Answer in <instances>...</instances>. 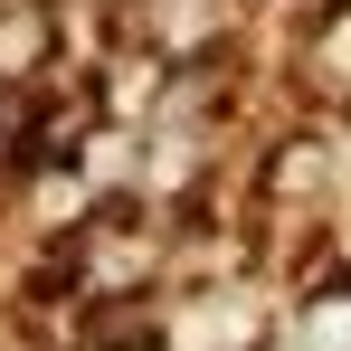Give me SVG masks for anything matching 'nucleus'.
<instances>
[{
  "instance_id": "nucleus-1",
  "label": "nucleus",
  "mask_w": 351,
  "mask_h": 351,
  "mask_svg": "<svg viewBox=\"0 0 351 351\" xmlns=\"http://www.w3.org/2000/svg\"><path fill=\"white\" fill-rule=\"evenodd\" d=\"M323 180H332V152H323L313 133H294V143L266 152V190H276V199H313Z\"/></svg>"
},
{
  "instance_id": "nucleus-2",
  "label": "nucleus",
  "mask_w": 351,
  "mask_h": 351,
  "mask_svg": "<svg viewBox=\"0 0 351 351\" xmlns=\"http://www.w3.org/2000/svg\"><path fill=\"white\" fill-rule=\"evenodd\" d=\"M294 342L304 351H351V285H313L294 304Z\"/></svg>"
},
{
  "instance_id": "nucleus-3",
  "label": "nucleus",
  "mask_w": 351,
  "mask_h": 351,
  "mask_svg": "<svg viewBox=\"0 0 351 351\" xmlns=\"http://www.w3.org/2000/svg\"><path fill=\"white\" fill-rule=\"evenodd\" d=\"M152 351H162V342H152Z\"/></svg>"
}]
</instances>
